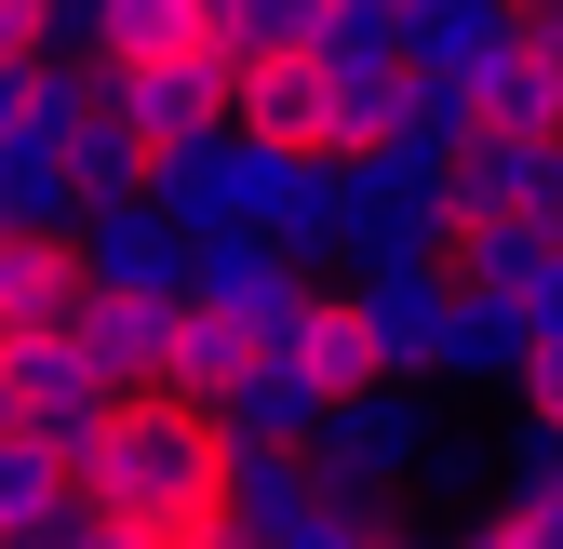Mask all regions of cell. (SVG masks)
Returning <instances> with one entry per match:
<instances>
[{"label":"cell","instance_id":"cell-1","mask_svg":"<svg viewBox=\"0 0 563 549\" xmlns=\"http://www.w3.org/2000/svg\"><path fill=\"white\" fill-rule=\"evenodd\" d=\"M216 469H229V442H216V416H201V402H175V389H121V416L67 456V483H81L121 536L188 549V536L229 523V509H216Z\"/></svg>","mask_w":563,"mask_h":549},{"label":"cell","instance_id":"cell-2","mask_svg":"<svg viewBox=\"0 0 563 549\" xmlns=\"http://www.w3.org/2000/svg\"><path fill=\"white\" fill-rule=\"evenodd\" d=\"M430 442H443L430 389H402V376H363V389H335V402H322V429H309V469L389 509V496L416 483V456H430Z\"/></svg>","mask_w":563,"mask_h":549},{"label":"cell","instance_id":"cell-3","mask_svg":"<svg viewBox=\"0 0 563 549\" xmlns=\"http://www.w3.org/2000/svg\"><path fill=\"white\" fill-rule=\"evenodd\" d=\"M456 161L430 148H349V268L363 255H456Z\"/></svg>","mask_w":563,"mask_h":549},{"label":"cell","instance_id":"cell-4","mask_svg":"<svg viewBox=\"0 0 563 549\" xmlns=\"http://www.w3.org/2000/svg\"><path fill=\"white\" fill-rule=\"evenodd\" d=\"M349 309H363V335H376V376L430 389L443 349H456V255H363L349 268Z\"/></svg>","mask_w":563,"mask_h":549},{"label":"cell","instance_id":"cell-5","mask_svg":"<svg viewBox=\"0 0 563 549\" xmlns=\"http://www.w3.org/2000/svg\"><path fill=\"white\" fill-rule=\"evenodd\" d=\"M175 295H188V309H216V322H242L255 349H282V335H296V295H309V268L282 255L268 228H201Z\"/></svg>","mask_w":563,"mask_h":549},{"label":"cell","instance_id":"cell-6","mask_svg":"<svg viewBox=\"0 0 563 549\" xmlns=\"http://www.w3.org/2000/svg\"><path fill=\"white\" fill-rule=\"evenodd\" d=\"M0 362H14V416L54 442V456H81L108 416H121V376L81 349V322H54V335H14V349H0Z\"/></svg>","mask_w":563,"mask_h":549},{"label":"cell","instance_id":"cell-7","mask_svg":"<svg viewBox=\"0 0 563 549\" xmlns=\"http://www.w3.org/2000/svg\"><path fill=\"white\" fill-rule=\"evenodd\" d=\"M148 201L201 242V228H255V134L242 121H201V134H162L148 148Z\"/></svg>","mask_w":563,"mask_h":549},{"label":"cell","instance_id":"cell-8","mask_svg":"<svg viewBox=\"0 0 563 549\" xmlns=\"http://www.w3.org/2000/svg\"><path fill=\"white\" fill-rule=\"evenodd\" d=\"M229 81H242V67H229V41H162V54H121V67H108V108L162 148V134L229 121Z\"/></svg>","mask_w":563,"mask_h":549},{"label":"cell","instance_id":"cell-9","mask_svg":"<svg viewBox=\"0 0 563 549\" xmlns=\"http://www.w3.org/2000/svg\"><path fill=\"white\" fill-rule=\"evenodd\" d=\"M67 242H81V282H95V295H175V282H188V228L162 215L148 188L95 201V215L67 228Z\"/></svg>","mask_w":563,"mask_h":549},{"label":"cell","instance_id":"cell-10","mask_svg":"<svg viewBox=\"0 0 563 549\" xmlns=\"http://www.w3.org/2000/svg\"><path fill=\"white\" fill-rule=\"evenodd\" d=\"M456 215H537V228H563V134L483 121L456 148Z\"/></svg>","mask_w":563,"mask_h":549},{"label":"cell","instance_id":"cell-11","mask_svg":"<svg viewBox=\"0 0 563 549\" xmlns=\"http://www.w3.org/2000/svg\"><path fill=\"white\" fill-rule=\"evenodd\" d=\"M201 416H216V442H309V429H322V376H309L296 349H242L229 389L201 402Z\"/></svg>","mask_w":563,"mask_h":549},{"label":"cell","instance_id":"cell-12","mask_svg":"<svg viewBox=\"0 0 563 549\" xmlns=\"http://www.w3.org/2000/svg\"><path fill=\"white\" fill-rule=\"evenodd\" d=\"M402 41H416V67H443V81L483 94V67H510L537 41V14L523 0H402Z\"/></svg>","mask_w":563,"mask_h":549},{"label":"cell","instance_id":"cell-13","mask_svg":"<svg viewBox=\"0 0 563 549\" xmlns=\"http://www.w3.org/2000/svg\"><path fill=\"white\" fill-rule=\"evenodd\" d=\"M268 242L309 268H349V148H296L282 161V188H268Z\"/></svg>","mask_w":563,"mask_h":549},{"label":"cell","instance_id":"cell-14","mask_svg":"<svg viewBox=\"0 0 563 549\" xmlns=\"http://www.w3.org/2000/svg\"><path fill=\"white\" fill-rule=\"evenodd\" d=\"M81 322V242L67 228H0V349Z\"/></svg>","mask_w":563,"mask_h":549},{"label":"cell","instance_id":"cell-15","mask_svg":"<svg viewBox=\"0 0 563 549\" xmlns=\"http://www.w3.org/2000/svg\"><path fill=\"white\" fill-rule=\"evenodd\" d=\"M229 121L282 134V148H335V67L322 54H255L229 81Z\"/></svg>","mask_w":563,"mask_h":549},{"label":"cell","instance_id":"cell-16","mask_svg":"<svg viewBox=\"0 0 563 549\" xmlns=\"http://www.w3.org/2000/svg\"><path fill=\"white\" fill-rule=\"evenodd\" d=\"M175 309H188V295H95V282H81V349H95L121 389H162V362H175Z\"/></svg>","mask_w":563,"mask_h":549},{"label":"cell","instance_id":"cell-17","mask_svg":"<svg viewBox=\"0 0 563 549\" xmlns=\"http://www.w3.org/2000/svg\"><path fill=\"white\" fill-rule=\"evenodd\" d=\"M523 349H537V309L497 295V282H456V349H443V376H470V389H523Z\"/></svg>","mask_w":563,"mask_h":549},{"label":"cell","instance_id":"cell-18","mask_svg":"<svg viewBox=\"0 0 563 549\" xmlns=\"http://www.w3.org/2000/svg\"><path fill=\"white\" fill-rule=\"evenodd\" d=\"M0 228H81V161L27 121H0Z\"/></svg>","mask_w":563,"mask_h":549},{"label":"cell","instance_id":"cell-19","mask_svg":"<svg viewBox=\"0 0 563 549\" xmlns=\"http://www.w3.org/2000/svg\"><path fill=\"white\" fill-rule=\"evenodd\" d=\"M282 349H296V362L322 376V402H335V389H363V376H376V335H363V309H349V295H322V282L296 295V335H282Z\"/></svg>","mask_w":563,"mask_h":549},{"label":"cell","instance_id":"cell-20","mask_svg":"<svg viewBox=\"0 0 563 549\" xmlns=\"http://www.w3.org/2000/svg\"><path fill=\"white\" fill-rule=\"evenodd\" d=\"M95 108H108V67L41 41V54H27V108H14V121H27V134H54V148H81V121H95Z\"/></svg>","mask_w":563,"mask_h":549},{"label":"cell","instance_id":"cell-21","mask_svg":"<svg viewBox=\"0 0 563 549\" xmlns=\"http://www.w3.org/2000/svg\"><path fill=\"white\" fill-rule=\"evenodd\" d=\"M483 134V94L470 81H443V67H402V108H389V148H430V161H456Z\"/></svg>","mask_w":563,"mask_h":549},{"label":"cell","instance_id":"cell-22","mask_svg":"<svg viewBox=\"0 0 563 549\" xmlns=\"http://www.w3.org/2000/svg\"><path fill=\"white\" fill-rule=\"evenodd\" d=\"M550 255H563V228H537V215H470V228H456V282H497V295H523Z\"/></svg>","mask_w":563,"mask_h":549},{"label":"cell","instance_id":"cell-23","mask_svg":"<svg viewBox=\"0 0 563 549\" xmlns=\"http://www.w3.org/2000/svg\"><path fill=\"white\" fill-rule=\"evenodd\" d=\"M483 121H510V134H563V54L523 41L510 67H483Z\"/></svg>","mask_w":563,"mask_h":549},{"label":"cell","instance_id":"cell-24","mask_svg":"<svg viewBox=\"0 0 563 549\" xmlns=\"http://www.w3.org/2000/svg\"><path fill=\"white\" fill-rule=\"evenodd\" d=\"M376 536H389V523H376V496H349V483H309V496L282 509L255 549H376Z\"/></svg>","mask_w":563,"mask_h":549},{"label":"cell","instance_id":"cell-25","mask_svg":"<svg viewBox=\"0 0 563 549\" xmlns=\"http://www.w3.org/2000/svg\"><path fill=\"white\" fill-rule=\"evenodd\" d=\"M54 496H67V456H54L41 429H0V549H14Z\"/></svg>","mask_w":563,"mask_h":549},{"label":"cell","instance_id":"cell-26","mask_svg":"<svg viewBox=\"0 0 563 549\" xmlns=\"http://www.w3.org/2000/svg\"><path fill=\"white\" fill-rule=\"evenodd\" d=\"M242 349H255L242 322H216V309H175V362H162V389H175V402H216Z\"/></svg>","mask_w":563,"mask_h":549},{"label":"cell","instance_id":"cell-27","mask_svg":"<svg viewBox=\"0 0 563 549\" xmlns=\"http://www.w3.org/2000/svg\"><path fill=\"white\" fill-rule=\"evenodd\" d=\"M497 496H563V416H537V402H523V416L497 429Z\"/></svg>","mask_w":563,"mask_h":549},{"label":"cell","instance_id":"cell-28","mask_svg":"<svg viewBox=\"0 0 563 549\" xmlns=\"http://www.w3.org/2000/svg\"><path fill=\"white\" fill-rule=\"evenodd\" d=\"M229 67H255V54H309L322 41V0H229Z\"/></svg>","mask_w":563,"mask_h":549},{"label":"cell","instance_id":"cell-29","mask_svg":"<svg viewBox=\"0 0 563 549\" xmlns=\"http://www.w3.org/2000/svg\"><path fill=\"white\" fill-rule=\"evenodd\" d=\"M402 496L456 523V509H483V496H497V483H483V456H456V442H430V456H416V483H402Z\"/></svg>","mask_w":563,"mask_h":549},{"label":"cell","instance_id":"cell-30","mask_svg":"<svg viewBox=\"0 0 563 549\" xmlns=\"http://www.w3.org/2000/svg\"><path fill=\"white\" fill-rule=\"evenodd\" d=\"M443 536H456V549H550V536H537V509H523V496H483V509H456V523H443Z\"/></svg>","mask_w":563,"mask_h":549},{"label":"cell","instance_id":"cell-31","mask_svg":"<svg viewBox=\"0 0 563 549\" xmlns=\"http://www.w3.org/2000/svg\"><path fill=\"white\" fill-rule=\"evenodd\" d=\"M523 402H537V416H563V335H537V349H523Z\"/></svg>","mask_w":563,"mask_h":549},{"label":"cell","instance_id":"cell-32","mask_svg":"<svg viewBox=\"0 0 563 549\" xmlns=\"http://www.w3.org/2000/svg\"><path fill=\"white\" fill-rule=\"evenodd\" d=\"M41 27H54V0H0V54H41Z\"/></svg>","mask_w":563,"mask_h":549},{"label":"cell","instance_id":"cell-33","mask_svg":"<svg viewBox=\"0 0 563 549\" xmlns=\"http://www.w3.org/2000/svg\"><path fill=\"white\" fill-rule=\"evenodd\" d=\"M523 14H537V41H550V54H563V0H523Z\"/></svg>","mask_w":563,"mask_h":549},{"label":"cell","instance_id":"cell-34","mask_svg":"<svg viewBox=\"0 0 563 549\" xmlns=\"http://www.w3.org/2000/svg\"><path fill=\"white\" fill-rule=\"evenodd\" d=\"M0 429H27V416H14V362H0Z\"/></svg>","mask_w":563,"mask_h":549},{"label":"cell","instance_id":"cell-35","mask_svg":"<svg viewBox=\"0 0 563 549\" xmlns=\"http://www.w3.org/2000/svg\"><path fill=\"white\" fill-rule=\"evenodd\" d=\"M188 549H255V536H229V523H216V536H188Z\"/></svg>","mask_w":563,"mask_h":549},{"label":"cell","instance_id":"cell-36","mask_svg":"<svg viewBox=\"0 0 563 549\" xmlns=\"http://www.w3.org/2000/svg\"><path fill=\"white\" fill-rule=\"evenodd\" d=\"M376 549H456V536H376Z\"/></svg>","mask_w":563,"mask_h":549},{"label":"cell","instance_id":"cell-37","mask_svg":"<svg viewBox=\"0 0 563 549\" xmlns=\"http://www.w3.org/2000/svg\"><path fill=\"white\" fill-rule=\"evenodd\" d=\"M95 549H148V536H121V523H108V536H95Z\"/></svg>","mask_w":563,"mask_h":549}]
</instances>
